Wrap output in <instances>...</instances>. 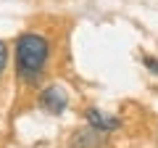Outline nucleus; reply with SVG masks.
<instances>
[{
	"instance_id": "obj_4",
	"label": "nucleus",
	"mask_w": 158,
	"mask_h": 148,
	"mask_svg": "<svg viewBox=\"0 0 158 148\" xmlns=\"http://www.w3.org/2000/svg\"><path fill=\"white\" fill-rule=\"evenodd\" d=\"M85 119L90 122V127H95V130H100V132H111V130H118V127H121V122H118L116 116H108V114H103V111H98V108H87Z\"/></svg>"
},
{
	"instance_id": "obj_6",
	"label": "nucleus",
	"mask_w": 158,
	"mask_h": 148,
	"mask_svg": "<svg viewBox=\"0 0 158 148\" xmlns=\"http://www.w3.org/2000/svg\"><path fill=\"white\" fill-rule=\"evenodd\" d=\"M142 63H145V66H148V72H153V74H156V77H158V61H156V58H153V56H145V58H142Z\"/></svg>"
},
{
	"instance_id": "obj_1",
	"label": "nucleus",
	"mask_w": 158,
	"mask_h": 148,
	"mask_svg": "<svg viewBox=\"0 0 158 148\" xmlns=\"http://www.w3.org/2000/svg\"><path fill=\"white\" fill-rule=\"evenodd\" d=\"M13 58H16L19 80L27 82V85H37L42 72H45V66H48V61H50V42H48L45 34H40V32H24L16 37Z\"/></svg>"
},
{
	"instance_id": "obj_3",
	"label": "nucleus",
	"mask_w": 158,
	"mask_h": 148,
	"mask_svg": "<svg viewBox=\"0 0 158 148\" xmlns=\"http://www.w3.org/2000/svg\"><path fill=\"white\" fill-rule=\"evenodd\" d=\"M106 146V132L95 127H79L69 137V148H103Z\"/></svg>"
},
{
	"instance_id": "obj_5",
	"label": "nucleus",
	"mask_w": 158,
	"mask_h": 148,
	"mask_svg": "<svg viewBox=\"0 0 158 148\" xmlns=\"http://www.w3.org/2000/svg\"><path fill=\"white\" fill-rule=\"evenodd\" d=\"M6 63H8V45L0 40V74L6 72Z\"/></svg>"
},
{
	"instance_id": "obj_2",
	"label": "nucleus",
	"mask_w": 158,
	"mask_h": 148,
	"mask_svg": "<svg viewBox=\"0 0 158 148\" xmlns=\"http://www.w3.org/2000/svg\"><path fill=\"white\" fill-rule=\"evenodd\" d=\"M40 106L45 108L48 114H53V116L63 114L66 106H69V93H66V87H61V85L45 87V90L40 93Z\"/></svg>"
}]
</instances>
